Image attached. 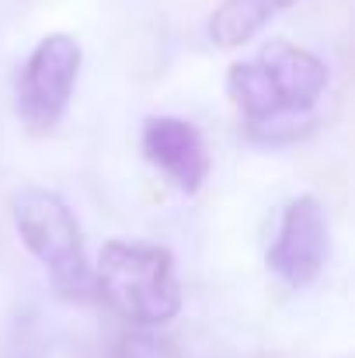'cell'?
<instances>
[{
    "instance_id": "cell-6",
    "label": "cell",
    "mask_w": 355,
    "mask_h": 358,
    "mask_svg": "<svg viewBox=\"0 0 355 358\" xmlns=\"http://www.w3.org/2000/svg\"><path fill=\"white\" fill-rule=\"evenodd\" d=\"M139 150H143V160L153 171H160L185 195H195L206 185L209 167H213L202 132L192 122L178 119V115H150V119H143Z\"/></svg>"
},
{
    "instance_id": "cell-7",
    "label": "cell",
    "mask_w": 355,
    "mask_h": 358,
    "mask_svg": "<svg viewBox=\"0 0 355 358\" xmlns=\"http://www.w3.org/2000/svg\"><path fill=\"white\" fill-rule=\"evenodd\" d=\"M296 0H223L209 17V38L220 49L247 45L275 14L289 10Z\"/></svg>"
},
{
    "instance_id": "cell-1",
    "label": "cell",
    "mask_w": 355,
    "mask_h": 358,
    "mask_svg": "<svg viewBox=\"0 0 355 358\" xmlns=\"http://www.w3.org/2000/svg\"><path fill=\"white\" fill-rule=\"evenodd\" d=\"M328 91V63L293 42H268L254 59L227 70V98L251 129L307 115Z\"/></svg>"
},
{
    "instance_id": "cell-3",
    "label": "cell",
    "mask_w": 355,
    "mask_h": 358,
    "mask_svg": "<svg viewBox=\"0 0 355 358\" xmlns=\"http://www.w3.org/2000/svg\"><path fill=\"white\" fill-rule=\"evenodd\" d=\"M11 220L25 250L46 268L49 285L74 303L95 296V268L70 206L49 188H21L11 199Z\"/></svg>"
},
{
    "instance_id": "cell-5",
    "label": "cell",
    "mask_w": 355,
    "mask_h": 358,
    "mask_svg": "<svg viewBox=\"0 0 355 358\" xmlns=\"http://www.w3.org/2000/svg\"><path fill=\"white\" fill-rule=\"evenodd\" d=\"M331 227L328 213L314 195H296L279 220L275 240L268 247V271L282 278L289 289H310L328 261Z\"/></svg>"
},
{
    "instance_id": "cell-2",
    "label": "cell",
    "mask_w": 355,
    "mask_h": 358,
    "mask_svg": "<svg viewBox=\"0 0 355 358\" xmlns=\"http://www.w3.org/2000/svg\"><path fill=\"white\" fill-rule=\"evenodd\" d=\"M95 296L125 324H171L181 310L174 254L160 243L109 240L95 264Z\"/></svg>"
},
{
    "instance_id": "cell-4",
    "label": "cell",
    "mask_w": 355,
    "mask_h": 358,
    "mask_svg": "<svg viewBox=\"0 0 355 358\" xmlns=\"http://www.w3.org/2000/svg\"><path fill=\"white\" fill-rule=\"evenodd\" d=\"M84 66V49L74 35H46L21 66L18 77V115L32 132H49L70 108L77 77Z\"/></svg>"
},
{
    "instance_id": "cell-8",
    "label": "cell",
    "mask_w": 355,
    "mask_h": 358,
    "mask_svg": "<svg viewBox=\"0 0 355 358\" xmlns=\"http://www.w3.org/2000/svg\"><path fill=\"white\" fill-rule=\"evenodd\" d=\"M112 358H178V355H174V345L167 338H160L153 327L129 324V331H122V338L116 341Z\"/></svg>"
}]
</instances>
